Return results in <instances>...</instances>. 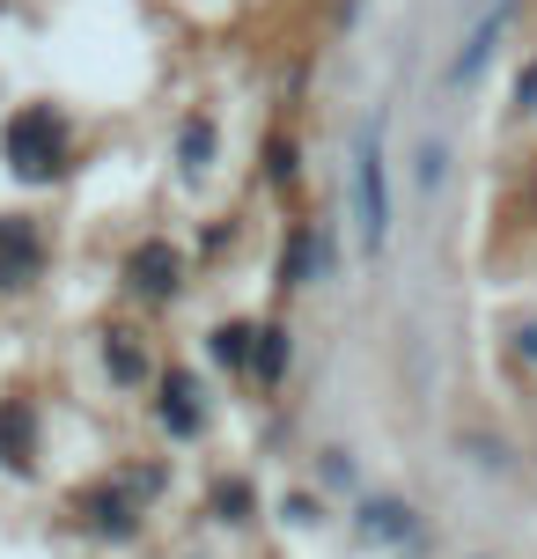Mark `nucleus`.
I'll return each mask as SVG.
<instances>
[{"label": "nucleus", "instance_id": "6", "mask_svg": "<svg viewBox=\"0 0 537 559\" xmlns=\"http://www.w3.org/2000/svg\"><path fill=\"white\" fill-rule=\"evenodd\" d=\"M214 354H222V361H251V332H243V324H236V332H214Z\"/></svg>", "mask_w": 537, "mask_h": 559}, {"label": "nucleus", "instance_id": "4", "mask_svg": "<svg viewBox=\"0 0 537 559\" xmlns=\"http://www.w3.org/2000/svg\"><path fill=\"white\" fill-rule=\"evenodd\" d=\"M133 280H141L147 295H170V287H177V251H163V243L133 251Z\"/></svg>", "mask_w": 537, "mask_h": 559}, {"label": "nucleus", "instance_id": "3", "mask_svg": "<svg viewBox=\"0 0 537 559\" xmlns=\"http://www.w3.org/2000/svg\"><path fill=\"white\" fill-rule=\"evenodd\" d=\"M37 273V228L29 222H0V287H23V280Z\"/></svg>", "mask_w": 537, "mask_h": 559}, {"label": "nucleus", "instance_id": "1", "mask_svg": "<svg viewBox=\"0 0 537 559\" xmlns=\"http://www.w3.org/2000/svg\"><path fill=\"white\" fill-rule=\"evenodd\" d=\"M354 185H361V243H368V251H383V228H391V199H383V118H368V126H361Z\"/></svg>", "mask_w": 537, "mask_h": 559}, {"label": "nucleus", "instance_id": "5", "mask_svg": "<svg viewBox=\"0 0 537 559\" xmlns=\"http://www.w3.org/2000/svg\"><path fill=\"white\" fill-rule=\"evenodd\" d=\"M163 419H170L177 435H192V427H199V405H192V383H170V405H163Z\"/></svg>", "mask_w": 537, "mask_h": 559}, {"label": "nucleus", "instance_id": "2", "mask_svg": "<svg viewBox=\"0 0 537 559\" xmlns=\"http://www.w3.org/2000/svg\"><path fill=\"white\" fill-rule=\"evenodd\" d=\"M8 163L23 169V177H52L59 169V126L52 111H23L8 126Z\"/></svg>", "mask_w": 537, "mask_h": 559}]
</instances>
